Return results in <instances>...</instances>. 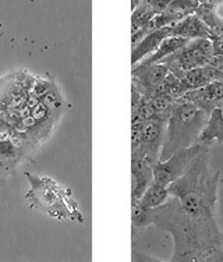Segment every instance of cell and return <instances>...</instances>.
I'll return each instance as SVG.
<instances>
[{"mask_svg":"<svg viewBox=\"0 0 223 262\" xmlns=\"http://www.w3.org/2000/svg\"><path fill=\"white\" fill-rule=\"evenodd\" d=\"M170 70L162 63L155 64H138L132 66V86L141 94L144 98H151L162 84V81L169 76Z\"/></svg>","mask_w":223,"mask_h":262,"instance_id":"cell-8","label":"cell"},{"mask_svg":"<svg viewBox=\"0 0 223 262\" xmlns=\"http://www.w3.org/2000/svg\"><path fill=\"white\" fill-rule=\"evenodd\" d=\"M172 35L183 36L187 39H195V38H211L212 31L209 28L199 15L191 14L179 21L176 24L170 26Z\"/></svg>","mask_w":223,"mask_h":262,"instance_id":"cell-13","label":"cell"},{"mask_svg":"<svg viewBox=\"0 0 223 262\" xmlns=\"http://www.w3.org/2000/svg\"><path fill=\"white\" fill-rule=\"evenodd\" d=\"M132 262H166L162 259H158L155 257H149L147 254H142V252H134L132 254Z\"/></svg>","mask_w":223,"mask_h":262,"instance_id":"cell-19","label":"cell"},{"mask_svg":"<svg viewBox=\"0 0 223 262\" xmlns=\"http://www.w3.org/2000/svg\"><path fill=\"white\" fill-rule=\"evenodd\" d=\"M215 217L218 223L219 229L223 234V177L219 180L218 188V202H216V211H215Z\"/></svg>","mask_w":223,"mask_h":262,"instance_id":"cell-18","label":"cell"},{"mask_svg":"<svg viewBox=\"0 0 223 262\" xmlns=\"http://www.w3.org/2000/svg\"><path fill=\"white\" fill-rule=\"evenodd\" d=\"M153 182V165L145 158L131 157V202L140 201Z\"/></svg>","mask_w":223,"mask_h":262,"instance_id":"cell-9","label":"cell"},{"mask_svg":"<svg viewBox=\"0 0 223 262\" xmlns=\"http://www.w3.org/2000/svg\"><path fill=\"white\" fill-rule=\"evenodd\" d=\"M152 225L173 237L174 251L170 262H204L211 254L223 250V234L216 217L190 216L173 196L153 209Z\"/></svg>","mask_w":223,"mask_h":262,"instance_id":"cell-1","label":"cell"},{"mask_svg":"<svg viewBox=\"0 0 223 262\" xmlns=\"http://www.w3.org/2000/svg\"><path fill=\"white\" fill-rule=\"evenodd\" d=\"M30 191L26 194L27 201L32 208L43 212L55 219H77L82 222V216L76 201L71 198V191L45 176L27 173Z\"/></svg>","mask_w":223,"mask_h":262,"instance_id":"cell-4","label":"cell"},{"mask_svg":"<svg viewBox=\"0 0 223 262\" xmlns=\"http://www.w3.org/2000/svg\"><path fill=\"white\" fill-rule=\"evenodd\" d=\"M26 144L14 142L13 140H0V188L5 186L7 177L15 170L17 163L26 152Z\"/></svg>","mask_w":223,"mask_h":262,"instance_id":"cell-10","label":"cell"},{"mask_svg":"<svg viewBox=\"0 0 223 262\" xmlns=\"http://www.w3.org/2000/svg\"><path fill=\"white\" fill-rule=\"evenodd\" d=\"M208 145H203V144L197 142L191 146L179 149L173 154L172 157L167 158L166 161L157 162L153 166V183L165 187L170 186L173 182H176L187 171L194 159Z\"/></svg>","mask_w":223,"mask_h":262,"instance_id":"cell-6","label":"cell"},{"mask_svg":"<svg viewBox=\"0 0 223 262\" xmlns=\"http://www.w3.org/2000/svg\"><path fill=\"white\" fill-rule=\"evenodd\" d=\"M220 96H223V82L213 81V82H209L208 85L203 86V88H197V90H193V91L186 92L182 99H179V101L190 102V103L198 106L199 109H203L207 113H211L212 103L216 99H219Z\"/></svg>","mask_w":223,"mask_h":262,"instance_id":"cell-11","label":"cell"},{"mask_svg":"<svg viewBox=\"0 0 223 262\" xmlns=\"http://www.w3.org/2000/svg\"><path fill=\"white\" fill-rule=\"evenodd\" d=\"M209 113L186 101H177L166 124L159 161H166L176 151L197 144L204 127L208 121Z\"/></svg>","mask_w":223,"mask_h":262,"instance_id":"cell-3","label":"cell"},{"mask_svg":"<svg viewBox=\"0 0 223 262\" xmlns=\"http://www.w3.org/2000/svg\"><path fill=\"white\" fill-rule=\"evenodd\" d=\"M188 40L190 39L183 38V36H167L166 39L163 40L162 43L159 45V48L153 52L152 55L145 57V59L142 61H140V63H142V64H155V63H161L163 59H166L167 56L173 55V53H176L177 51H180L182 48H184V46L188 43Z\"/></svg>","mask_w":223,"mask_h":262,"instance_id":"cell-15","label":"cell"},{"mask_svg":"<svg viewBox=\"0 0 223 262\" xmlns=\"http://www.w3.org/2000/svg\"><path fill=\"white\" fill-rule=\"evenodd\" d=\"M170 35H172L170 27H163V28H159V30H153L151 32H148L137 45L132 46L131 64L136 66L137 63L144 60L145 57L152 55L163 40Z\"/></svg>","mask_w":223,"mask_h":262,"instance_id":"cell-12","label":"cell"},{"mask_svg":"<svg viewBox=\"0 0 223 262\" xmlns=\"http://www.w3.org/2000/svg\"><path fill=\"white\" fill-rule=\"evenodd\" d=\"M213 57L212 40L209 38H195L188 40L184 48L167 56L161 63L166 66L172 74L182 78L186 71L208 66Z\"/></svg>","mask_w":223,"mask_h":262,"instance_id":"cell-5","label":"cell"},{"mask_svg":"<svg viewBox=\"0 0 223 262\" xmlns=\"http://www.w3.org/2000/svg\"><path fill=\"white\" fill-rule=\"evenodd\" d=\"M204 262H223V250H219V251L211 254L209 257L204 259Z\"/></svg>","mask_w":223,"mask_h":262,"instance_id":"cell-20","label":"cell"},{"mask_svg":"<svg viewBox=\"0 0 223 262\" xmlns=\"http://www.w3.org/2000/svg\"><path fill=\"white\" fill-rule=\"evenodd\" d=\"M213 141L223 144V109H213L209 113L208 121L204 127L198 142L203 145H211Z\"/></svg>","mask_w":223,"mask_h":262,"instance_id":"cell-14","label":"cell"},{"mask_svg":"<svg viewBox=\"0 0 223 262\" xmlns=\"http://www.w3.org/2000/svg\"><path fill=\"white\" fill-rule=\"evenodd\" d=\"M167 120V116L153 115L148 117L145 121H142L140 144L131 149V157L145 158L155 166V163L159 161L161 149L165 141Z\"/></svg>","mask_w":223,"mask_h":262,"instance_id":"cell-7","label":"cell"},{"mask_svg":"<svg viewBox=\"0 0 223 262\" xmlns=\"http://www.w3.org/2000/svg\"><path fill=\"white\" fill-rule=\"evenodd\" d=\"M131 216L132 225L136 227H148L152 225L153 209L142 207L140 202H131Z\"/></svg>","mask_w":223,"mask_h":262,"instance_id":"cell-17","label":"cell"},{"mask_svg":"<svg viewBox=\"0 0 223 262\" xmlns=\"http://www.w3.org/2000/svg\"><path fill=\"white\" fill-rule=\"evenodd\" d=\"M169 198H170V194H169L167 187L152 182V184L148 187L147 191L142 194L138 202L141 204L142 207L148 208V209H155V208L165 205L169 201Z\"/></svg>","mask_w":223,"mask_h":262,"instance_id":"cell-16","label":"cell"},{"mask_svg":"<svg viewBox=\"0 0 223 262\" xmlns=\"http://www.w3.org/2000/svg\"><path fill=\"white\" fill-rule=\"evenodd\" d=\"M219 180V170L211 167V151L207 146L167 190L187 215L198 219H215Z\"/></svg>","mask_w":223,"mask_h":262,"instance_id":"cell-2","label":"cell"}]
</instances>
